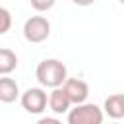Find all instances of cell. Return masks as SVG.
Masks as SVG:
<instances>
[{"label": "cell", "instance_id": "1", "mask_svg": "<svg viewBox=\"0 0 124 124\" xmlns=\"http://www.w3.org/2000/svg\"><path fill=\"white\" fill-rule=\"evenodd\" d=\"M35 76H37V79H39V83L43 87L56 89V87H62L64 81L68 79V70H66L62 60L45 58V60L39 62V66L35 70Z\"/></svg>", "mask_w": 124, "mask_h": 124}, {"label": "cell", "instance_id": "2", "mask_svg": "<svg viewBox=\"0 0 124 124\" xmlns=\"http://www.w3.org/2000/svg\"><path fill=\"white\" fill-rule=\"evenodd\" d=\"M105 112L95 103L76 105L68 110V124H103Z\"/></svg>", "mask_w": 124, "mask_h": 124}, {"label": "cell", "instance_id": "3", "mask_svg": "<svg viewBox=\"0 0 124 124\" xmlns=\"http://www.w3.org/2000/svg\"><path fill=\"white\" fill-rule=\"evenodd\" d=\"M50 35V21L45 16H31L29 19H25L23 23V37L25 41L37 45L46 41Z\"/></svg>", "mask_w": 124, "mask_h": 124}, {"label": "cell", "instance_id": "4", "mask_svg": "<svg viewBox=\"0 0 124 124\" xmlns=\"http://www.w3.org/2000/svg\"><path fill=\"white\" fill-rule=\"evenodd\" d=\"M48 105V95L41 87H29L25 93H21V107L31 114H41Z\"/></svg>", "mask_w": 124, "mask_h": 124}, {"label": "cell", "instance_id": "5", "mask_svg": "<svg viewBox=\"0 0 124 124\" xmlns=\"http://www.w3.org/2000/svg\"><path fill=\"white\" fill-rule=\"evenodd\" d=\"M62 89H64V93L68 95V99H70V103L74 107L87 103V97H89V85H87V81L78 79V78H68L64 81Z\"/></svg>", "mask_w": 124, "mask_h": 124}, {"label": "cell", "instance_id": "6", "mask_svg": "<svg viewBox=\"0 0 124 124\" xmlns=\"http://www.w3.org/2000/svg\"><path fill=\"white\" fill-rule=\"evenodd\" d=\"M48 108L56 114H64L72 108V103H70V99H68V95L64 93L62 87H56L48 93Z\"/></svg>", "mask_w": 124, "mask_h": 124}, {"label": "cell", "instance_id": "7", "mask_svg": "<svg viewBox=\"0 0 124 124\" xmlns=\"http://www.w3.org/2000/svg\"><path fill=\"white\" fill-rule=\"evenodd\" d=\"M103 112L108 114L112 120H120V118H124V97H122V93L108 95V97L105 99Z\"/></svg>", "mask_w": 124, "mask_h": 124}, {"label": "cell", "instance_id": "8", "mask_svg": "<svg viewBox=\"0 0 124 124\" xmlns=\"http://www.w3.org/2000/svg\"><path fill=\"white\" fill-rule=\"evenodd\" d=\"M19 97V87L14 78L2 76L0 78V103H14Z\"/></svg>", "mask_w": 124, "mask_h": 124}, {"label": "cell", "instance_id": "9", "mask_svg": "<svg viewBox=\"0 0 124 124\" xmlns=\"http://www.w3.org/2000/svg\"><path fill=\"white\" fill-rule=\"evenodd\" d=\"M17 68V56L12 48H0V76H10Z\"/></svg>", "mask_w": 124, "mask_h": 124}, {"label": "cell", "instance_id": "10", "mask_svg": "<svg viewBox=\"0 0 124 124\" xmlns=\"http://www.w3.org/2000/svg\"><path fill=\"white\" fill-rule=\"evenodd\" d=\"M10 29H12V14L4 6H0V35L8 33Z\"/></svg>", "mask_w": 124, "mask_h": 124}, {"label": "cell", "instance_id": "11", "mask_svg": "<svg viewBox=\"0 0 124 124\" xmlns=\"http://www.w3.org/2000/svg\"><path fill=\"white\" fill-rule=\"evenodd\" d=\"M29 2H31V8L37 12H48L56 4V0H29Z\"/></svg>", "mask_w": 124, "mask_h": 124}, {"label": "cell", "instance_id": "12", "mask_svg": "<svg viewBox=\"0 0 124 124\" xmlns=\"http://www.w3.org/2000/svg\"><path fill=\"white\" fill-rule=\"evenodd\" d=\"M37 124H62L58 118H52V116H45L41 120H37Z\"/></svg>", "mask_w": 124, "mask_h": 124}, {"label": "cell", "instance_id": "13", "mask_svg": "<svg viewBox=\"0 0 124 124\" xmlns=\"http://www.w3.org/2000/svg\"><path fill=\"white\" fill-rule=\"evenodd\" d=\"M72 2H74L76 6H91L95 0H72Z\"/></svg>", "mask_w": 124, "mask_h": 124}, {"label": "cell", "instance_id": "14", "mask_svg": "<svg viewBox=\"0 0 124 124\" xmlns=\"http://www.w3.org/2000/svg\"><path fill=\"white\" fill-rule=\"evenodd\" d=\"M118 2H120V4H124V0H118Z\"/></svg>", "mask_w": 124, "mask_h": 124}, {"label": "cell", "instance_id": "15", "mask_svg": "<svg viewBox=\"0 0 124 124\" xmlns=\"http://www.w3.org/2000/svg\"><path fill=\"white\" fill-rule=\"evenodd\" d=\"M112 124H118V122H112Z\"/></svg>", "mask_w": 124, "mask_h": 124}, {"label": "cell", "instance_id": "16", "mask_svg": "<svg viewBox=\"0 0 124 124\" xmlns=\"http://www.w3.org/2000/svg\"><path fill=\"white\" fill-rule=\"evenodd\" d=\"M122 97H124V93H122Z\"/></svg>", "mask_w": 124, "mask_h": 124}]
</instances>
